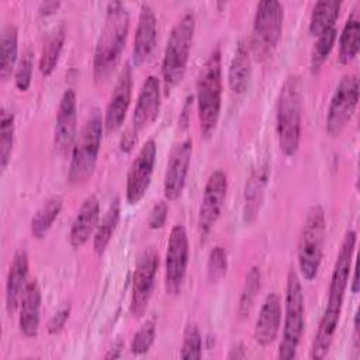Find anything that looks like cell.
<instances>
[{"label":"cell","instance_id":"cell-1","mask_svg":"<svg viewBox=\"0 0 360 360\" xmlns=\"http://www.w3.org/2000/svg\"><path fill=\"white\" fill-rule=\"evenodd\" d=\"M129 31V11L121 1H110L97 38L93 75L96 82L107 80L117 68Z\"/></svg>","mask_w":360,"mask_h":360},{"label":"cell","instance_id":"cell-2","mask_svg":"<svg viewBox=\"0 0 360 360\" xmlns=\"http://www.w3.org/2000/svg\"><path fill=\"white\" fill-rule=\"evenodd\" d=\"M221 49L214 48L201 66L195 82V101L201 135L211 138L215 132L222 105Z\"/></svg>","mask_w":360,"mask_h":360},{"label":"cell","instance_id":"cell-3","mask_svg":"<svg viewBox=\"0 0 360 360\" xmlns=\"http://www.w3.org/2000/svg\"><path fill=\"white\" fill-rule=\"evenodd\" d=\"M302 129L301 86L295 75L287 76L280 87L276 104V132L278 148L285 156H294L300 148Z\"/></svg>","mask_w":360,"mask_h":360},{"label":"cell","instance_id":"cell-4","mask_svg":"<svg viewBox=\"0 0 360 360\" xmlns=\"http://www.w3.org/2000/svg\"><path fill=\"white\" fill-rule=\"evenodd\" d=\"M195 31V15L188 10L174 24L166 42L162 60V84L169 94L184 77Z\"/></svg>","mask_w":360,"mask_h":360},{"label":"cell","instance_id":"cell-5","mask_svg":"<svg viewBox=\"0 0 360 360\" xmlns=\"http://www.w3.org/2000/svg\"><path fill=\"white\" fill-rule=\"evenodd\" d=\"M103 129L104 120L101 111L93 108L72 146L68 170V181L70 184H82L91 177L101 148Z\"/></svg>","mask_w":360,"mask_h":360},{"label":"cell","instance_id":"cell-6","mask_svg":"<svg viewBox=\"0 0 360 360\" xmlns=\"http://www.w3.org/2000/svg\"><path fill=\"white\" fill-rule=\"evenodd\" d=\"M326 236L325 211L319 204L309 207L298 238L297 260L301 276L312 281L321 267L323 255V242Z\"/></svg>","mask_w":360,"mask_h":360},{"label":"cell","instance_id":"cell-7","mask_svg":"<svg viewBox=\"0 0 360 360\" xmlns=\"http://www.w3.org/2000/svg\"><path fill=\"white\" fill-rule=\"evenodd\" d=\"M305 325V302L300 276L294 269H290L285 283L284 300V325L281 342L278 345L280 359H294L304 332Z\"/></svg>","mask_w":360,"mask_h":360},{"label":"cell","instance_id":"cell-8","mask_svg":"<svg viewBox=\"0 0 360 360\" xmlns=\"http://www.w3.org/2000/svg\"><path fill=\"white\" fill-rule=\"evenodd\" d=\"M283 21L284 7L280 1L257 3L252 30V48L257 55L266 56L274 51L283 34Z\"/></svg>","mask_w":360,"mask_h":360},{"label":"cell","instance_id":"cell-9","mask_svg":"<svg viewBox=\"0 0 360 360\" xmlns=\"http://www.w3.org/2000/svg\"><path fill=\"white\" fill-rule=\"evenodd\" d=\"M160 80L159 77L150 75L148 76L139 90L136 104L132 112L131 127L124 134L121 139V149L128 152L136 142V136L141 131L149 127L160 112Z\"/></svg>","mask_w":360,"mask_h":360},{"label":"cell","instance_id":"cell-10","mask_svg":"<svg viewBox=\"0 0 360 360\" xmlns=\"http://www.w3.org/2000/svg\"><path fill=\"white\" fill-rule=\"evenodd\" d=\"M359 77L346 75L338 83L326 114V131L330 136H339L352 120L359 103Z\"/></svg>","mask_w":360,"mask_h":360},{"label":"cell","instance_id":"cell-11","mask_svg":"<svg viewBox=\"0 0 360 360\" xmlns=\"http://www.w3.org/2000/svg\"><path fill=\"white\" fill-rule=\"evenodd\" d=\"M188 236L183 224H176L167 239L165 256V290L169 295H177L181 290L188 264Z\"/></svg>","mask_w":360,"mask_h":360},{"label":"cell","instance_id":"cell-12","mask_svg":"<svg viewBox=\"0 0 360 360\" xmlns=\"http://www.w3.org/2000/svg\"><path fill=\"white\" fill-rule=\"evenodd\" d=\"M159 267V255L155 248H145L135 264L132 276V297L129 304V314L134 318H141L149 304V300L153 292L155 277Z\"/></svg>","mask_w":360,"mask_h":360},{"label":"cell","instance_id":"cell-13","mask_svg":"<svg viewBox=\"0 0 360 360\" xmlns=\"http://www.w3.org/2000/svg\"><path fill=\"white\" fill-rule=\"evenodd\" d=\"M228 193V177L222 170H214L205 183L200 210H198V232L201 238L207 236L219 219Z\"/></svg>","mask_w":360,"mask_h":360},{"label":"cell","instance_id":"cell-14","mask_svg":"<svg viewBox=\"0 0 360 360\" xmlns=\"http://www.w3.org/2000/svg\"><path fill=\"white\" fill-rule=\"evenodd\" d=\"M156 155L158 146L155 139L150 138L141 146L138 155L132 160L125 184V198L129 204L139 202L146 194L152 181Z\"/></svg>","mask_w":360,"mask_h":360},{"label":"cell","instance_id":"cell-15","mask_svg":"<svg viewBox=\"0 0 360 360\" xmlns=\"http://www.w3.org/2000/svg\"><path fill=\"white\" fill-rule=\"evenodd\" d=\"M191 156L193 141L190 138L177 142L172 148L163 180V194L167 201H176L183 194Z\"/></svg>","mask_w":360,"mask_h":360},{"label":"cell","instance_id":"cell-16","mask_svg":"<svg viewBox=\"0 0 360 360\" xmlns=\"http://www.w3.org/2000/svg\"><path fill=\"white\" fill-rule=\"evenodd\" d=\"M357 242V233L354 229H349L345 233V238L342 240L333 271L330 276V283L328 288V307L333 308H340L343 305L345 300V292L350 276V267H352V260H353V253Z\"/></svg>","mask_w":360,"mask_h":360},{"label":"cell","instance_id":"cell-17","mask_svg":"<svg viewBox=\"0 0 360 360\" xmlns=\"http://www.w3.org/2000/svg\"><path fill=\"white\" fill-rule=\"evenodd\" d=\"M77 129V98L73 89H66L60 97L55 129H53V143L60 155L72 150L76 139Z\"/></svg>","mask_w":360,"mask_h":360},{"label":"cell","instance_id":"cell-18","mask_svg":"<svg viewBox=\"0 0 360 360\" xmlns=\"http://www.w3.org/2000/svg\"><path fill=\"white\" fill-rule=\"evenodd\" d=\"M132 94V68L127 63L114 86L104 112V128L107 132L117 131L125 121Z\"/></svg>","mask_w":360,"mask_h":360},{"label":"cell","instance_id":"cell-19","mask_svg":"<svg viewBox=\"0 0 360 360\" xmlns=\"http://www.w3.org/2000/svg\"><path fill=\"white\" fill-rule=\"evenodd\" d=\"M156 39L158 20L155 11L148 3H142L139 7V15L132 45V65L135 68L142 66L150 58L156 46Z\"/></svg>","mask_w":360,"mask_h":360},{"label":"cell","instance_id":"cell-20","mask_svg":"<svg viewBox=\"0 0 360 360\" xmlns=\"http://www.w3.org/2000/svg\"><path fill=\"white\" fill-rule=\"evenodd\" d=\"M280 323H281V301L276 292H270L264 298L255 323L253 338L256 343L260 345L262 347L270 346L277 339Z\"/></svg>","mask_w":360,"mask_h":360},{"label":"cell","instance_id":"cell-21","mask_svg":"<svg viewBox=\"0 0 360 360\" xmlns=\"http://www.w3.org/2000/svg\"><path fill=\"white\" fill-rule=\"evenodd\" d=\"M41 287L37 278L27 283L18 305V326L25 338H35L39 330L41 322Z\"/></svg>","mask_w":360,"mask_h":360},{"label":"cell","instance_id":"cell-22","mask_svg":"<svg viewBox=\"0 0 360 360\" xmlns=\"http://www.w3.org/2000/svg\"><path fill=\"white\" fill-rule=\"evenodd\" d=\"M100 219V201L94 194L87 195L73 222L69 232V243L72 248L79 249L82 248L91 236V233L96 231Z\"/></svg>","mask_w":360,"mask_h":360},{"label":"cell","instance_id":"cell-23","mask_svg":"<svg viewBox=\"0 0 360 360\" xmlns=\"http://www.w3.org/2000/svg\"><path fill=\"white\" fill-rule=\"evenodd\" d=\"M269 177H270V167L267 163H262L250 172L246 180L245 191H243V211H242L243 221L246 224L255 222V219L260 212Z\"/></svg>","mask_w":360,"mask_h":360},{"label":"cell","instance_id":"cell-24","mask_svg":"<svg viewBox=\"0 0 360 360\" xmlns=\"http://www.w3.org/2000/svg\"><path fill=\"white\" fill-rule=\"evenodd\" d=\"M28 253L24 248L15 250L6 280V309L11 315L18 309L21 295L28 283Z\"/></svg>","mask_w":360,"mask_h":360},{"label":"cell","instance_id":"cell-25","mask_svg":"<svg viewBox=\"0 0 360 360\" xmlns=\"http://www.w3.org/2000/svg\"><path fill=\"white\" fill-rule=\"evenodd\" d=\"M252 77V59L249 46L240 41L235 49L233 58L228 69V84L235 94H242L248 90Z\"/></svg>","mask_w":360,"mask_h":360},{"label":"cell","instance_id":"cell-26","mask_svg":"<svg viewBox=\"0 0 360 360\" xmlns=\"http://www.w3.org/2000/svg\"><path fill=\"white\" fill-rule=\"evenodd\" d=\"M340 312H342L340 308H333L326 305L312 340L311 354H309L311 359H323L328 354L330 345L333 342L335 332L339 325Z\"/></svg>","mask_w":360,"mask_h":360},{"label":"cell","instance_id":"cell-27","mask_svg":"<svg viewBox=\"0 0 360 360\" xmlns=\"http://www.w3.org/2000/svg\"><path fill=\"white\" fill-rule=\"evenodd\" d=\"M360 49V15L359 10H353L347 20L345 21V25L342 28L340 37H339V62L346 65L352 62Z\"/></svg>","mask_w":360,"mask_h":360},{"label":"cell","instance_id":"cell-28","mask_svg":"<svg viewBox=\"0 0 360 360\" xmlns=\"http://www.w3.org/2000/svg\"><path fill=\"white\" fill-rule=\"evenodd\" d=\"M18 55V31L17 27L13 24H6L1 28L0 34V77L3 82H6L17 62Z\"/></svg>","mask_w":360,"mask_h":360},{"label":"cell","instance_id":"cell-29","mask_svg":"<svg viewBox=\"0 0 360 360\" xmlns=\"http://www.w3.org/2000/svg\"><path fill=\"white\" fill-rule=\"evenodd\" d=\"M120 217H121L120 197H114L108 210L105 211L104 217L101 218V221L98 222V225L96 228V233L93 238V249H94L96 255L101 256L105 252V249L118 226Z\"/></svg>","mask_w":360,"mask_h":360},{"label":"cell","instance_id":"cell-30","mask_svg":"<svg viewBox=\"0 0 360 360\" xmlns=\"http://www.w3.org/2000/svg\"><path fill=\"white\" fill-rule=\"evenodd\" d=\"M66 38V27L65 24L58 25L45 39L44 48L39 56V72L42 76H49L55 68L58 66L63 44Z\"/></svg>","mask_w":360,"mask_h":360},{"label":"cell","instance_id":"cell-31","mask_svg":"<svg viewBox=\"0 0 360 360\" xmlns=\"http://www.w3.org/2000/svg\"><path fill=\"white\" fill-rule=\"evenodd\" d=\"M62 207H63V198L60 195H52L37 210L30 224L31 235L35 239H42L48 233L55 219L60 214Z\"/></svg>","mask_w":360,"mask_h":360},{"label":"cell","instance_id":"cell-32","mask_svg":"<svg viewBox=\"0 0 360 360\" xmlns=\"http://www.w3.org/2000/svg\"><path fill=\"white\" fill-rule=\"evenodd\" d=\"M342 1L339 0H319L315 3L309 18V34L318 37L325 30L335 27L339 17Z\"/></svg>","mask_w":360,"mask_h":360},{"label":"cell","instance_id":"cell-33","mask_svg":"<svg viewBox=\"0 0 360 360\" xmlns=\"http://www.w3.org/2000/svg\"><path fill=\"white\" fill-rule=\"evenodd\" d=\"M260 287H262V270L259 266H252L250 270L246 273L243 287L240 290V297L238 301L236 312L240 319L246 318L250 314Z\"/></svg>","mask_w":360,"mask_h":360},{"label":"cell","instance_id":"cell-34","mask_svg":"<svg viewBox=\"0 0 360 360\" xmlns=\"http://www.w3.org/2000/svg\"><path fill=\"white\" fill-rule=\"evenodd\" d=\"M14 134H15V120L14 114L4 107L0 111V167L6 170L14 145Z\"/></svg>","mask_w":360,"mask_h":360},{"label":"cell","instance_id":"cell-35","mask_svg":"<svg viewBox=\"0 0 360 360\" xmlns=\"http://www.w3.org/2000/svg\"><path fill=\"white\" fill-rule=\"evenodd\" d=\"M336 37H338L336 27H330L316 37V41L312 46L311 58H309V69L312 73H318L322 65L325 63V60L328 59L335 45Z\"/></svg>","mask_w":360,"mask_h":360},{"label":"cell","instance_id":"cell-36","mask_svg":"<svg viewBox=\"0 0 360 360\" xmlns=\"http://www.w3.org/2000/svg\"><path fill=\"white\" fill-rule=\"evenodd\" d=\"M202 356V339L197 323L190 322L184 328L183 343L180 349L181 359H201Z\"/></svg>","mask_w":360,"mask_h":360},{"label":"cell","instance_id":"cell-37","mask_svg":"<svg viewBox=\"0 0 360 360\" xmlns=\"http://www.w3.org/2000/svg\"><path fill=\"white\" fill-rule=\"evenodd\" d=\"M155 335H156V323L155 321L149 319L145 323L139 326V329L134 333L131 343H129V350L132 354H145L149 352L155 342Z\"/></svg>","mask_w":360,"mask_h":360},{"label":"cell","instance_id":"cell-38","mask_svg":"<svg viewBox=\"0 0 360 360\" xmlns=\"http://www.w3.org/2000/svg\"><path fill=\"white\" fill-rule=\"evenodd\" d=\"M32 70H34V52L32 49L27 48L22 52L14 73V83L20 91H27L28 87L31 86Z\"/></svg>","mask_w":360,"mask_h":360},{"label":"cell","instance_id":"cell-39","mask_svg":"<svg viewBox=\"0 0 360 360\" xmlns=\"http://www.w3.org/2000/svg\"><path fill=\"white\" fill-rule=\"evenodd\" d=\"M228 269L226 252L222 246H215L211 249L207 262V278L210 283H218Z\"/></svg>","mask_w":360,"mask_h":360},{"label":"cell","instance_id":"cell-40","mask_svg":"<svg viewBox=\"0 0 360 360\" xmlns=\"http://www.w3.org/2000/svg\"><path fill=\"white\" fill-rule=\"evenodd\" d=\"M167 212H169V207L167 202L165 200H159L155 202V205L152 207L150 212H149V218H148V225L150 229H160L166 219H167Z\"/></svg>","mask_w":360,"mask_h":360},{"label":"cell","instance_id":"cell-41","mask_svg":"<svg viewBox=\"0 0 360 360\" xmlns=\"http://www.w3.org/2000/svg\"><path fill=\"white\" fill-rule=\"evenodd\" d=\"M69 315H70V307H69V305L60 308V309L49 319V322H48V325H46L48 332H49L51 335L59 333V332L63 329L66 321L69 319Z\"/></svg>","mask_w":360,"mask_h":360},{"label":"cell","instance_id":"cell-42","mask_svg":"<svg viewBox=\"0 0 360 360\" xmlns=\"http://www.w3.org/2000/svg\"><path fill=\"white\" fill-rule=\"evenodd\" d=\"M191 104H193V96H188L183 104L180 118H179V125L181 128H187L188 120H190V112H191Z\"/></svg>","mask_w":360,"mask_h":360},{"label":"cell","instance_id":"cell-43","mask_svg":"<svg viewBox=\"0 0 360 360\" xmlns=\"http://www.w3.org/2000/svg\"><path fill=\"white\" fill-rule=\"evenodd\" d=\"M60 7V1H42L38 7L41 15H51Z\"/></svg>","mask_w":360,"mask_h":360},{"label":"cell","instance_id":"cell-44","mask_svg":"<svg viewBox=\"0 0 360 360\" xmlns=\"http://www.w3.org/2000/svg\"><path fill=\"white\" fill-rule=\"evenodd\" d=\"M246 357V352L242 343H236L235 346H232L231 352L228 353V359H245Z\"/></svg>","mask_w":360,"mask_h":360},{"label":"cell","instance_id":"cell-45","mask_svg":"<svg viewBox=\"0 0 360 360\" xmlns=\"http://www.w3.org/2000/svg\"><path fill=\"white\" fill-rule=\"evenodd\" d=\"M122 347H124L122 342L118 340L115 345H112V347L107 352V354H105L104 357H105V359H118V357H121V354H122Z\"/></svg>","mask_w":360,"mask_h":360},{"label":"cell","instance_id":"cell-46","mask_svg":"<svg viewBox=\"0 0 360 360\" xmlns=\"http://www.w3.org/2000/svg\"><path fill=\"white\" fill-rule=\"evenodd\" d=\"M359 291V281H357V271H353V277H352V292L357 294Z\"/></svg>","mask_w":360,"mask_h":360}]
</instances>
